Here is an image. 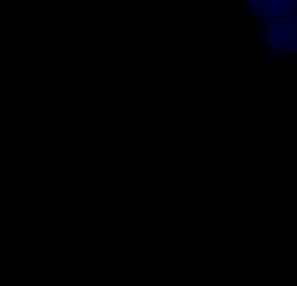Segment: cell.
Returning <instances> with one entry per match:
<instances>
[{
  "label": "cell",
  "instance_id": "6da1fadb",
  "mask_svg": "<svg viewBox=\"0 0 297 286\" xmlns=\"http://www.w3.org/2000/svg\"><path fill=\"white\" fill-rule=\"evenodd\" d=\"M217 11H219V13L227 11V3H224V0H217Z\"/></svg>",
  "mask_w": 297,
  "mask_h": 286
}]
</instances>
